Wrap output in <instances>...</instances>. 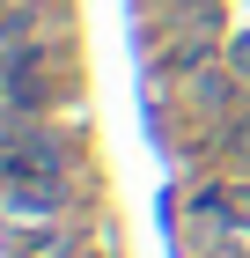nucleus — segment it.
Here are the masks:
<instances>
[{
  "instance_id": "3",
  "label": "nucleus",
  "mask_w": 250,
  "mask_h": 258,
  "mask_svg": "<svg viewBox=\"0 0 250 258\" xmlns=\"http://www.w3.org/2000/svg\"><path fill=\"white\" fill-rule=\"evenodd\" d=\"M199 103H228V74H199Z\"/></svg>"
},
{
  "instance_id": "4",
  "label": "nucleus",
  "mask_w": 250,
  "mask_h": 258,
  "mask_svg": "<svg viewBox=\"0 0 250 258\" xmlns=\"http://www.w3.org/2000/svg\"><path fill=\"white\" fill-rule=\"evenodd\" d=\"M228 148H235V155H250V118H243V125L228 133Z\"/></svg>"
},
{
  "instance_id": "2",
  "label": "nucleus",
  "mask_w": 250,
  "mask_h": 258,
  "mask_svg": "<svg viewBox=\"0 0 250 258\" xmlns=\"http://www.w3.org/2000/svg\"><path fill=\"white\" fill-rule=\"evenodd\" d=\"M30 258H81V243L66 229H44V236H30Z\"/></svg>"
},
{
  "instance_id": "1",
  "label": "nucleus",
  "mask_w": 250,
  "mask_h": 258,
  "mask_svg": "<svg viewBox=\"0 0 250 258\" xmlns=\"http://www.w3.org/2000/svg\"><path fill=\"white\" fill-rule=\"evenodd\" d=\"M0 96L15 103V111H44V96H52L44 44H8V59H0Z\"/></svg>"
},
{
  "instance_id": "5",
  "label": "nucleus",
  "mask_w": 250,
  "mask_h": 258,
  "mask_svg": "<svg viewBox=\"0 0 250 258\" xmlns=\"http://www.w3.org/2000/svg\"><path fill=\"white\" fill-rule=\"evenodd\" d=\"M81 258H89V251H81Z\"/></svg>"
}]
</instances>
